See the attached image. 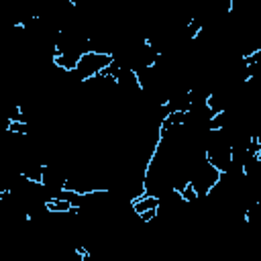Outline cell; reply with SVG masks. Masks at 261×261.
I'll return each instance as SVG.
<instances>
[{
  "instance_id": "obj_1",
  "label": "cell",
  "mask_w": 261,
  "mask_h": 261,
  "mask_svg": "<svg viewBox=\"0 0 261 261\" xmlns=\"http://www.w3.org/2000/svg\"><path fill=\"white\" fill-rule=\"evenodd\" d=\"M116 59L114 53H100V51H86L82 53L80 57V63H77V69L73 73L80 75L82 82H90L94 77L100 75L102 69H106L108 65H112Z\"/></svg>"
},
{
  "instance_id": "obj_2",
  "label": "cell",
  "mask_w": 261,
  "mask_h": 261,
  "mask_svg": "<svg viewBox=\"0 0 261 261\" xmlns=\"http://www.w3.org/2000/svg\"><path fill=\"white\" fill-rule=\"evenodd\" d=\"M159 206H161V198L151 196V194H145V196H141V198L130 200V208L135 210L137 216H141V214L147 212V210H159Z\"/></svg>"
},
{
  "instance_id": "obj_3",
  "label": "cell",
  "mask_w": 261,
  "mask_h": 261,
  "mask_svg": "<svg viewBox=\"0 0 261 261\" xmlns=\"http://www.w3.org/2000/svg\"><path fill=\"white\" fill-rule=\"evenodd\" d=\"M45 210L49 212H57V214H65V212H71L75 210V206L69 202V200H61V198H47L45 200ZM80 210V208H77Z\"/></svg>"
},
{
  "instance_id": "obj_4",
  "label": "cell",
  "mask_w": 261,
  "mask_h": 261,
  "mask_svg": "<svg viewBox=\"0 0 261 261\" xmlns=\"http://www.w3.org/2000/svg\"><path fill=\"white\" fill-rule=\"evenodd\" d=\"M179 196H181V200H184L186 204H196V202H198V198H200L192 181H190V184H188V186H186V188L179 192Z\"/></svg>"
},
{
  "instance_id": "obj_5",
  "label": "cell",
  "mask_w": 261,
  "mask_h": 261,
  "mask_svg": "<svg viewBox=\"0 0 261 261\" xmlns=\"http://www.w3.org/2000/svg\"><path fill=\"white\" fill-rule=\"evenodd\" d=\"M157 216H159V210H147V212H143L139 218H141L143 222H153Z\"/></svg>"
}]
</instances>
